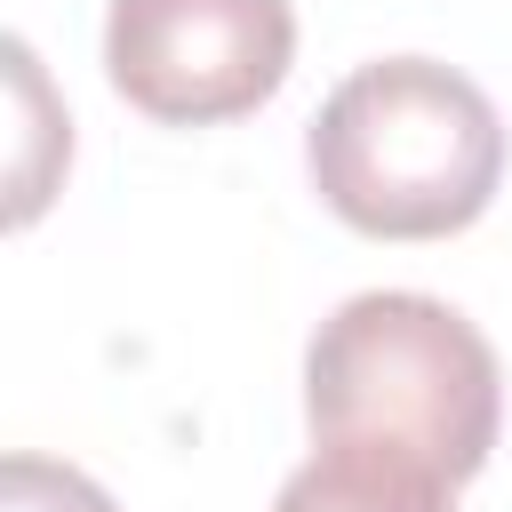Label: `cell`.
Listing matches in <instances>:
<instances>
[{
  "label": "cell",
  "mask_w": 512,
  "mask_h": 512,
  "mask_svg": "<svg viewBox=\"0 0 512 512\" xmlns=\"http://www.w3.org/2000/svg\"><path fill=\"white\" fill-rule=\"evenodd\" d=\"M312 192L368 240H448L504 184V120L440 56H376L304 128Z\"/></svg>",
  "instance_id": "6da1fadb"
},
{
  "label": "cell",
  "mask_w": 512,
  "mask_h": 512,
  "mask_svg": "<svg viewBox=\"0 0 512 512\" xmlns=\"http://www.w3.org/2000/svg\"><path fill=\"white\" fill-rule=\"evenodd\" d=\"M304 424L312 440L392 448L440 480H472L504 424V376L488 336L416 288H368L320 320L304 344Z\"/></svg>",
  "instance_id": "7a4b0ae2"
},
{
  "label": "cell",
  "mask_w": 512,
  "mask_h": 512,
  "mask_svg": "<svg viewBox=\"0 0 512 512\" xmlns=\"http://www.w3.org/2000/svg\"><path fill=\"white\" fill-rule=\"evenodd\" d=\"M296 64L288 0H112L104 72L112 88L168 128H216L280 96Z\"/></svg>",
  "instance_id": "3957f363"
},
{
  "label": "cell",
  "mask_w": 512,
  "mask_h": 512,
  "mask_svg": "<svg viewBox=\"0 0 512 512\" xmlns=\"http://www.w3.org/2000/svg\"><path fill=\"white\" fill-rule=\"evenodd\" d=\"M272 512H456V480H440L432 464H408L392 448L312 440V464L288 472Z\"/></svg>",
  "instance_id": "277c9868"
},
{
  "label": "cell",
  "mask_w": 512,
  "mask_h": 512,
  "mask_svg": "<svg viewBox=\"0 0 512 512\" xmlns=\"http://www.w3.org/2000/svg\"><path fill=\"white\" fill-rule=\"evenodd\" d=\"M0 512H120V504H112L88 472L16 448V456L0 464Z\"/></svg>",
  "instance_id": "5b68a950"
}]
</instances>
